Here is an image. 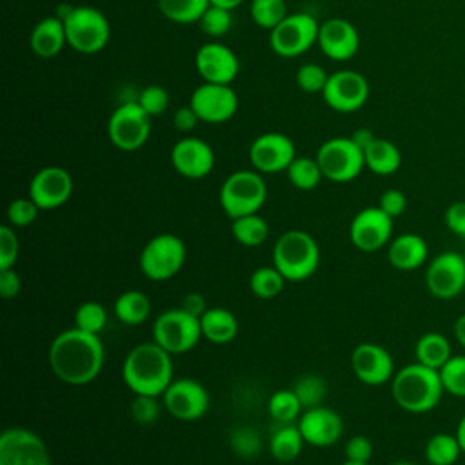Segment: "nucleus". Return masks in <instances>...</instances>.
Listing matches in <instances>:
<instances>
[{
    "mask_svg": "<svg viewBox=\"0 0 465 465\" xmlns=\"http://www.w3.org/2000/svg\"><path fill=\"white\" fill-rule=\"evenodd\" d=\"M372 456V441L367 436H352L347 443H345V458L351 461H363L369 463Z\"/></svg>",
    "mask_w": 465,
    "mask_h": 465,
    "instance_id": "nucleus-50",
    "label": "nucleus"
},
{
    "mask_svg": "<svg viewBox=\"0 0 465 465\" xmlns=\"http://www.w3.org/2000/svg\"><path fill=\"white\" fill-rule=\"evenodd\" d=\"M231 232L238 243L245 247H256L267 240L269 225L258 213H254V214L234 218L231 225Z\"/></svg>",
    "mask_w": 465,
    "mask_h": 465,
    "instance_id": "nucleus-34",
    "label": "nucleus"
},
{
    "mask_svg": "<svg viewBox=\"0 0 465 465\" xmlns=\"http://www.w3.org/2000/svg\"><path fill=\"white\" fill-rule=\"evenodd\" d=\"M363 156H365V167L380 176L392 174L401 165V153L398 145L385 138H376L363 151Z\"/></svg>",
    "mask_w": 465,
    "mask_h": 465,
    "instance_id": "nucleus-28",
    "label": "nucleus"
},
{
    "mask_svg": "<svg viewBox=\"0 0 465 465\" xmlns=\"http://www.w3.org/2000/svg\"><path fill=\"white\" fill-rule=\"evenodd\" d=\"M425 285L438 300H452L465 289V258L456 251L436 254L425 271Z\"/></svg>",
    "mask_w": 465,
    "mask_h": 465,
    "instance_id": "nucleus-14",
    "label": "nucleus"
},
{
    "mask_svg": "<svg viewBox=\"0 0 465 465\" xmlns=\"http://www.w3.org/2000/svg\"><path fill=\"white\" fill-rule=\"evenodd\" d=\"M294 158H296L294 142L283 133H276V131L263 133L256 136L249 145V160L254 171L262 174L287 171V167Z\"/></svg>",
    "mask_w": 465,
    "mask_h": 465,
    "instance_id": "nucleus-17",
    "label": "nucleus"
},
{
    "mask_svg": "<svg viewBox=\"0 0 465 465\" xmlns=\"http://www.w3.org/2000/svg\"><path fill=\"white\" fill-rule=\"evenodd\" d=\"M392 220L378 205L361 209L349 225V236L356 249L372 252L391 242Z\"/></svg>",
    "mask_w": 465,
    "mask_h": 465,
    "instance_id": "nucleus-18",
    "label": "nucleus"
},
{
    "mask_svg": "<svg viewBox=\"0 0 465 465\" xmlns=\"http://www.w3.org/2000/svg\"><path fill=\"white\" fill-rule=\"evenodd\" d=\"M351 140H352L361 151H365V149L376 140V136H374V133H372L371 129L360 127V129H356V131L351 134Z\"/></svg>",
    "mask_w": 465,
    "mask_h": 465,
    "instance_id": "nucleus-55",
    "label": "nucleus"
},
{
    "mask_svg": "<svg viewBox=\"0 0 465 465\" xmlns=\"http://www.w3.org/2000/svg\"><path fill=\"white\" fill-rule=\"evenodd\" d=\"M252 22L262 29H274L289 13L283 0H251Z\"/></svg>",
    "mask_w": 465,
    "mask_h": 465,
    "instance_id": "nucleus-39",
    "label": "nucleus"
},
{
    "mask_svg": "<svg viewBox=\"0 0 465 465\" xmlns=\"http://www.w3.org/2000/svg\"><path fill=\"white\" fill-rule=\"evenodd\" d=\"M194 67L203 82L209 84H227L238 76L240 62L232 49L223 44L211 42L203 44L194 56Z\"/></svg>",
    "mask_w": 465,
    "mask_h": 465,
    "instance_id": "nucleus-22",
    "label": "nucleus"
},
{
    "mask_svg": "<svg viewBox=\"0 0 465 465\" xmlns=\"http://www.w3.org/2000/svg\"><path fill=\"white\" fill-rule=\"evenodd\" d=\"M198 24H200V27H202V31L205 35L218 38V36H223V35H227L231 31V27H232V15H231L229 9H223V7H218V5L211 4L205 9V13L202 15Z\"/></svg>",
    "mask_w": 465,
    "mask_h": 465,
    "instance_id": "nucleus-43",
    "label": "nucleus"
},
{
    "mask_svg": "<svg viewBox=\"0 0 465 465\" xmlns=\"http://www.w3.org/2000/svg\"><path fill=\"white\" fill-rule=\"evenodd\" d=\"M187 258V249L182 238L171 232L153 236L140 252V271L154 282H163L180 272Z\"/></svg>",
    "mask_w": 465,
    "mask_h": 465,
    "instance_id": "nucleus-7",
    "label": "nucleus"
},
{
    "mask_svg": "<svg viewBox=\"0 0 465 465\" xmlns=\"http://www.w3.org/2000/svg\"><path fill=\"white\" fill-rule=\"evenodd\" d=\"M369 91V82L361 73L341 69L329 74L322 96L331 109L338 113H352L365 105Z\"/></svg>",
    "mask_w": 465,
    "mask_h": 465,
    "instance_id": "nucleus-15",
    "label": "nucleus"
},
{
    "mask_svg": "<svg viewBox=\"0 0 465 465\" xmlns=\"http://www.w3.org/2000/svg\"><path fill=\"white\" fill-rule=\"evenodd\" d=\"M171 163L174 171L183 178L198 180L213 171L214 151L205 140L196 136H185L173 145Z\"/></svg>",
    "mask_w": 465,
    "mask_h": 465,
    "instance_id": "nucleus-21",
    "label": "nucleus"
},
{
    "mask_svg": "<svg viewBox=\"0 0 465 465\" xmlns=\"http://www.w3.org/2000/svg\"><path fill=\"white\" fill-rule=\"evenodd\" d=\"M454 338L461 347H465V312L454 322Z\"/></svg>",
    "mask_w": 465,
    "mask_h": 465,
    "instance_id": "nucleus-56",
    "label": "nucleus"
},
{
    "mask_svg": "<svg viewBox=\"0 0 465 465\" xmlns=\"http://www.w3.org/2000/svg\"><path fill=\"white\" fill-rule=\"evenodd\" d=\"M456 438H458L460 447H461V450L465 454V412H463V416H461V420H460V423L456 427Z\"/></svg>",
    "mask_w": 465,
    "mask_h": 465,
    "instance_id": "nucleus-58",
    "label": "nucleus"
},
{
    "mask_svg": "<svg viewBox=\"0 0 465 465\" xmlns=\"http://www.w3.org/2000/svg\"><path fill=\"white\" fill-rule=\"evenodd\" d=\"M320 24L309 13L287 15L269 31V45L282 58H294L318 44Z\"/></svg>",
    "mask_w": 465,
    "mask_h": 465,
    "instance_id": "nucleus-10",
    "label": "nucleus"
},
{
    "mask_svg": "<svg viewBox=\"0 0 465 465\" xmlns=\"http://www.w3.org/2000/svg\"><path fill=\"white\" fill-rule=\"evenodd\" d=\"M122 378L134 394L162 396L171 385L173 354L156 341H143L133 347L122 365Z\"/></svg>",
    "mask_w": 465,
    "mask_h": 465,
    "instance_id": "nucleus-2",
    "label": "nucleus"
},
{
    "mask_svg": "<svg viewBox=\"0 0 465 465\" xmlns=\"http://www.w3.org/2000/svg\"><path fill=\"white\" fill-rule=\"evenodd\" d=\"M416 361L430 367V369H441L452 356V349L449 340L440 332H425L418 338L414 347Z\"/></svg>",
    "mask_w": 465,
    "mask_h": 465,
    "instance_id": "nucleus-29",
    "label": "nucleus"
},
{
    "mask_svg": "<svg viewBox=\"0 0 465 465\" xmlns=\"http://www.w3.org/2000/svg\"><path fill=\"white\" fill-rule=\"evenodd\" d=\"M104 356L100 336L78 327L62 331L49 347L51 371L67 385L91 383L104 367Z\"/></svg>",
    "mask_w": 465,
    "mask_h": 465,
    "instance_id": "nucleus-1",
    "label": "nucleus"
},
{
    "mask_svg": "<svg viewBox=\"0 0 465 465\" xmlns=\"http://www.w3.org/2000/svg\"><path fill=\"white\" fill-rule=\"evenodd\" d=\"M151 116L134 102H124L118 105L107 122V136L111 143L120 151H136L149 140Z\"/></svg>",
    "mask_w": 465,
    "mask_h": 465,
    "instance_id": "nucleus-11",
    "label": "nucleus"
},
{
    "mask_svg": "<svg viewBox=\"0 0 465 465\" xmlns=\"http://www.w3.org/2000/svg\"><path fill=\"white\" fill-rule=\"evenodd\" d=\"M269 414L282 423H291L298 416H302L303 405L298 400L296 392L292 389H280L271 394L269 403H267Z\"/></svg>",
    "mask_w": 465,
    "mask_h": 465,
    "instance_id": "nucleus-37",
    "label": "nucleus"
},
{
    "mask_svg": "<svg viewBox=\"0 0 465 465\" xmlns=\"http://www.w3.org/2000/svg\"><path fill=\"white\" fill-rule=\"evenodd\" d=\"M129 412L131 418L136 423L142 425H149L153 421H156V418L160 416V403H158V396H147V394H134L131 405H129Z\"/></svg>",
    "mask_w": 465,
    "mask_h": 465,
    "instance_id": "nucleus-47",
    "label": "nucleus"
},
{
    "mask_svg": "<svg viewBox=\"0 0 465 465\" xmlns=\"http://www.w3.org/2000/svg\"><path fill=\"white\" fill-rule=\"evenodd\" d=\"M160 13L174 24L200 22L205 9L211 5L209 0H156Z\"/></svg>",
    "mask_w": 465,
    "mask_h": 465,
    "instance_id": "nucleus-33",
    "label": "nucleus"
},
{
    "mask_svg": "<svg viewBox=\"0 0 465 465\" xmlns=\"http://www.w3.org/2000/svg\"><path fill=\"white\" fill-rule=\"evenodd\" d=\"M105 323H107V312L104 305L98 302H84L74 312V327L85 332L100 334L105 329Z\"/></svg>",
    "mask_w": 465,
    "mask_h": 465,
    "instance_id": "nucleus-41",
    "label": "nucleus"
},
{
    "mask_svg": "<svg viewBox=\"0 0 465 465\" xmlns=\"http://www.w3.org/2000/svg\"><path fill=\"white\" fill-rule=\"evenodd\" d=\"M272 265L289 282L307 280L320 265V247L309 232L287 231L272 247Z\"/></svg>",
    "mask_w": 465,
    "mask_h": 465,
    "instance_id": "nucleus-4",
    "label": "nucleus"
},
{
    "mask_svg": "<svg viewBox=\"0 0 465 465\" xmlns=\"http://www.w3.org/2000/svg\"><path fill=\"white\" fill-rule=\"evenodd\" d=\"M29 45L33 53L40 58H53L56 56L65 45V25L60 16H45L42 18L29 35Z\"/></svg>",
    "mask_w": 465,
    "mask_h": 465,
    "instance_id": "nucleus-25",
    "label": "nucleus"
},
{
    "mask_svg": "<svg viewBox=\"0 0 465 465\" xmlns=\"http://www.w3.org/2000/svg\"><path fill=\"white\" fill-rule=\"evenodd\" d=\"M180 307H182L183 311L191 312L193 316H198V318L207 311L205 298H203V294H200V292H189V294H185L183 300H182V303H180Z\"/></svg>",
    "mask_w": 465,
    "mask_h": 465,
    "instance_id": "nucleus-54",
    "label": "nucleus"
},
{
    "mask_svg": "<svg viewBox=\"0 0 465 465\" xmlns=\"http://www.w3.org/2000/svg\"><path fill=\"white\" fill-rule=\"evenodd\" d=\"M22 287L20 276L18 272L11 267V269H0V296L4 300H13L18 296Z\"/></svg>",
    "mask_w": 465,
    "mask_h": 465,
    "instance_id": "nucleus-52",
    "label": "nucleus"
},
{
    "mask_svg": "<svg viewBox=\"0 0 465 465\" xmlns=\"http://www.w3.org/2000/svg\"><path fill=\"white\" fill-rule=\"evenodd\" d=\"M378 207L391 218L401 216L407 209V196L400 189H387L381 193Z\"/></svg>",
    "mask_w": 465,
    "mask_h": 465,
    "instance_id": "nucleus-49",
    "label": "nucleus"
},
{
    "mask_svg": "<svg viewBox=\"0 0 465 465\" xmlns=\"http://www.w3.org/2000/svg\"><path fill=\"white\" fill-rule=\"evenodd\" d=\"M20 252L18 236L13 225H0V269H11Z\"/></svg>",
    "mask_w": 465,
    "mask_h": 465,
    "instance_id": "nucleus-48",
    "label": "nucleus"
},
{
    "mask_svg": "<svg viewBox=\"0 0 465 465\" xmlns=\"http://www.w3.org/2000/svg\"><path fill=\"white\" fill-rule=\"evenodd\" d=\"M429 247L427 242L414 232H405L391 240L387 258L391 265L398 271H414L421 267L427 260Z\"/></svg>",
    "mask_w": 465,
    "mask_h": 465,
    "instance_id": "nucleus-26",
    "label": "nucleus"
},
{
    "mask_svg": "<svg viewBox=\"0 0 465 465\" xmlns=\"http://www.w3.org/2000/svg\"><path fill=\"white\" fill-rule=\"evenodd\" d=\"M461 452L456 434L438 432L425 443V460L430 465H454Z\"/></svg>",
    "mask_w": 465,
    "mask_h": 465,
    "instance_id": "nucleus-32",
    "label": "nucleus"
},
{
    "mask_svg": "<svg viewBox=\"0 0 465 465\" xmlns=\"http://www.w3.org/2000/svg\"><path fill=\"white\" fill-rule=\"evenodd\" d=\"M65 25L67 45L82 54H94L102 51L111 36L107 16L91 5L71 7L62 18Z\"/></svg>",
    "mask_w": 465,
    "mask_h": 465,
    "instance_id": "nucleus-6",
    "label": "nucleus"
},
{
    "mask_svg": "<svg viewBox=\"0 0 465 465\" xmlns=\"http://www.w3.org/2000/svg\"><path fill=\"white\" fill-rule=\"evenodd\" d=\"M463 258H465V251H463Z\"/></svg>",
    "mask_w": 465,
    "mask_h": 465,
    "instance_id": "nucleus-61",
    "label": "nucleus"
},
{
    "mask_svg": "<svg viewBox=\"0 0 465 465\" xmlns=\"http://www.w3.org/2000/svg\"><path fill=\"white\" fill-rule=\"evenodd\" d=\"M213 5H218V7H223V9H236L238 5H242L245 0H209Z\"/></svg>",
    "mask_w": 465,
    "mask_h": 465,
    "instance_id": "nucleus-57",
    "label": "nucleus"
},
{
    "mask_svg": "<svg viewBox=\"0 0 465 465\" xmlns=\"http://www.w3.org/2000/svg\"><path fill=\"white\" fill-rule=\"evenodd\" d=\"M292 391L302 401L303 409H312L322 405L327 396V381L318 374H303L294 381Z\"/></svg>",
    "mask_w": 465,
    "mask_h": 465,
    "instance_id": "nucleus-40",
    "label": "nucleus"
},
{
    "mask_svg": "<svg viewBox=\"0 0 465 465\" xmlns=\"http://www.w3.org/2000/svg\"><path fill=\"white\" fill-rule=\"evenodd\" d=\"M220 205L223 213L234 220L254 214L262 209L267 198V185L262 173L240 169L231 173L220 187Z\"/></svg>",
    "mask_w": 465,
    "mask_h": 465,
    "instance_id": "nucleus-5",
    "label": "nucleus"
},
{
    "mask_svg": "<svg viewBox=\"0 0 465 465\" xmlns=\"http://www.w3.org/2000/svg\"><path fill=\"white\" fill-rule=\"evenodd\" d=\"M285 173H287L289 182L296 189H302V191H311V189L318 187V183L323 178L318 160L309 158V156H296Z\"/></svg>",
    "mask_w": 465,
    "mask_h": 465,
    "instance_id": "nucleus-36",
    "label": "nucleus"
},
{
    "mask_svg": "<svg viewBox=\"0 0 465 465\" xmlns=\"http://www.w3.org/2000/svg\"><path fill=\"white\" fill-rule=\"evenodd\" d=\"M329 74L325 73V69L318 64H302L296 71V85L309 94L314 93H323L325 85H327Z\"/></svg>",
    "mask_w": 465,
    "mask_h": 465,
    "instance_id": "nucleus-44",
    "label": "nucleus"
},
{
    "mask_svg": "<svg viewBox=\"0 0 465 465\" xmlns=\"http://www.w3.org/2000/svg\"><path fill=\"white\" fill-rule=\"evenodd\" d=\"M40 213V207L27 198H15L7 207V222L13 227H27L31 225Z\"/></svg>",
    "mask_w": 465,
    "mask_h": 465,
    "instance_id": "nucleus-46",
    "label": "nucleus"
},
{
    "mask_svg": "<svg viewBox=\"0 0 465 465\" xmlns=\"http://www.w3.org/2000/svg\"><path fill=\"white\" fill-rule=\"evenodd\" d=\"M200 122L198 114L194 113V109L191 105H183V107H178L174 111V116H173V125L182 131V133H189L196 127V124Z\"/></svg>",
    "mask_w": 465,
    "mask_h": 465,
    "instance_id": "nucleus-53",
    "label": "nucleus"
},
{
    "mask_svg": "<svg viewBox=\"0 0 465 465\" xmlns=\"http://www.w3.org/2000/svg\"><path fill=\"white\" fill-rule=\"evenodd\" d=\"M303 445H305V440L298 425H283L272 432L269 440V452L276 461L289 463L300 456Z\"/></svg>",
    "mask_w": 465,
    "mask_h": 465,
    "instance_id": "nucleus-31",
    "label": "nucleus"
},
{
    "mask_svg": "<svg viewBox=\"0 0 465 465\" xmlns=\"http://www.w3.org/2000/svg\"><path fill=\"white\" fill-rule=\"evenodd\" d=\"M200 327L202 336L214 345H225L238 334L236 316L223 307H207V311L200 316Z\"/></svg>",
    "mask_w": 465,
    "mask_h": 465,
    "instance_id": "nucleus-27",
    "label": "nucleus"
},
{
    "mask_svg": "<svg viewBox=\"0 0 465 465\" xmlns=\"http://www.w3.org/2000/svg\"><path fill=\"white\" fill-rule=\"evenodd\" d=\"M298 429L305 443L312 447H331L343 432L341 416L325 405L305 409L298 418Z\"/></svg>",
    "mask_w": 465,
    "mask_h": 465,
    "instance_id": "nucleus-23",
    "label": "nucleus"
},
{
    "mask_svg": "<svg viewBox=\"0 0 465 465\" xmlns=\"http://www.w3.org/2000/svg\"><path fill=\"white\" fill-rule=\"evenodd\" d=\"M314 158L318 160L323 178L336 183L354 180L365 167L363 151L351 140V136H336L325 140Z\"/></svg>",
    "mask_w": 465,
    "mask_h": 465,
    "instance_id": "nucleus-9",
    "label": "nucleus"
},
{
    "mask_svg": "<svg viewBox=\"0 0 465 465\" xmlns=\"http://www.w3.org/2000/svg\"><path fill=\"white\" fill-rule=\"evenodd\" d=\"M443 389L452 394L465 398V356H450V360L440 369Z\"/></svg>",
    "mask_w": 465,
    "mask_h": 465,
    "instance_id": "nucleus-42",
    "label": "nucleus"
},
{
    "mask_svg": "<svg viewBox=\"0 0 465 465\" xmlns=\"http://www.w3.org/2000/svg\"><path fill=\"white\" fill-rule=\"evenodd\" d=\"M73 194V178L69 171L58 165H47L35 173L29 182V198L40 211H51L64 205Z\"/></svg>",
    "mask_w": 465,
    "mask_h": 465,
    "instance_id": "nucleus-19",
    "label": "nucleus"
},
{
    "mask_svg": "<svg viewBox=\"0 0 465 465\" xmlns=\"http://www.w3.org/2000/svg\"><path fill=\"white\" fill-rule=\"evenodd\" d=\"M136 102L149 116H158L167 111L169 107V93L162 85H147L138 93Z\"/></svg>",
    "mask_w": 465,
    "mask_h": 465,
    "instance_id": "nucleus-45",
    "label": "nucleus"
},
{
    "mask_svg": "<svg viewBox=\"0 0 465 465\" xmlns=\"http://www.w3.org/2000/svg\"><path fill=\"white\" fill-rule=\"evenodd\" d=\"M445 223L456 236L465 238V202H454L447 207Z\"/></svg>",
    "mask_w": 465,
    "mask_h": 465,
    "instance_id": "nucleus-51",
    "label": "nucleus"
},
{
    "mask_svg": "<svg viewBox=\"0 0 465 465\" xmlns=\"http://www.w3.org/2000/svg\"><path fill=\"white\" fill-rule=\"evenodd\" d=\"M189 105L198 114L200 122L223 124L236 114L238 94L227 84L203 82L193 91Z\"/></svg>",
    "mask_w": 465,
    "mask_h": 465,
    "instance_id": "nucleus-16",
    "label": "nucleus"
},
{
    "mask_svg": "<svg viewBox=\"0 0 465 465\" xmlns=\"http://www.w3.org/2000/svg\"><path fill=\"white\" fill-rule=\"evenodd\" d=\"M318 45L331 60L345 62L358 53L360 35L358 29L345 18H329L320 24Z\"/></svg>",
    "mask_w": 465,
    "mask_h": 465,
    "instance_id": "nucleus-24",
    "label": "nucleus"
},
{
    "mask_svg": "<svg viewBox=\"0 0 465 465\" xmlns=\"http://www.w3.org/2000/svg\"><path fill=\"white\" fill-rule=\"evenodd\" d=\"M162 403L173 418L194 421L209 411V392L193 378H176L162 394Z\"/></svg>",
    "mask_w": 465,
    "mask_h": 465,
    "instance_id": "nucleus-13",
    "label": "nucleus"
},
{
    "mask_svg": "<svg viewBox=\"0 0 465 465\" xmlns=\"http://www.w3.org/2000/svg\"><path fill=\"white\" fill-rule=\"evenodd\" d=\"M285 278L283 274L274 267H258L252 274H251V280H249V285H251V291L254 296L258 298H263V300H271V298H276L283 285H285Z\"/></svg>",
    "mask_w": 465,
    "mask_h": 465,
    "instance_id": "nucleus-38",
    "label": "nucleus"
},
{
    "mask_svg": "<svg viewBox=\"0 0 465 465\" xmlns=\"http://www.w3.org/2000/svg\"><path fill=\"white\" fill-rule=\"evenodd\" d=\"M443 383L438 369L420 361L409 363L394 372L391 392L394 401L407 412L421 414L434 409L443 394Z\"/></svg>",
    "mask_w": 465,
    "mask_h": 465,
    "instance_id": "nucleus-3",
    "label": "nucleus"
},
{
    "mask_svg": "<svg viewBox=\"0 0 465 465\" xmlns=\"http://www.w3.org/2000/svg\"><path fill=\"white\" fill-rule=\"evenodd\" d=\"M202 338L200 318L182 307L167 309L158 314L153 323V341L163 347L169 354L191 351Z\"/></svg>",
    "mask_w": 465,
    "mask_h": 465,
    "instance_id": "nucleus-8",
    "label": "nucleus"
},
{
    "mask_svg": "<svg viewBox=\"0 0 465 465\" xmlns=\"http://www.w3.org/2000/svg\"><path fill=\"white\" fill-rule=\"evenodd\" d=\"M229 447L242 460H256L263 450V438L252 425H238L229 432Z\"/></svg>",
    "mask_w": 465,
    "mask_h": 465,
    "instance_id": "nucleus-35",
    "label": "nucleus"
},
{
    "mask_svg": "<svg viewBox=\"0 0 465 465\" xmlns=\"http://www.w3.org/2000/svg\"><path fill=\"white\" fill-rule=\"evenodd\" d=\"M391 465H416V463L414 461H394Z\"/></svg>",
    "mask_w": 465,
    "mask_h": 465,
    "instance_id": "nucleus-60",
    "label": "nucleus"
},
{
    "mask_svg": "<svg viewBox=\"0 0 465 465\" xmlns=\"http://www.w3.org/2000/svg\"><path fill=\"white\" fill-rule=\"evenodd\" d=\"M341 465H369V463H363V461H351V460H345Z\"/></svg>",
    "mask_w": 465,
    "mask_h": 465,
    "instance_id": "nucleus-59",
    "label": "nucleus"
},
{
    "mask_svg": "<svg viewBox=\"0 0 465 465\" xmlns=\"http://www.w3.org/2000/svg\"><path fill=\"white\" fill-rule=\"evenodd\" d=\"M0 465H51V454L36 432L7 427L0 434Z\"/></svg>",
    "mask_w": 465,
    "mask_h": 465,
    "instance_id": "nucleus-12",
    "label": "nucleus"
},
{
    "mask_svg": "<svg viewBox=\"0 0 465 465\" xmlns=\"http://www.w3.org/2000/svg\"><path fill=\"white\" fill-rule=\"evenodd\" d=\"M114 314L125 325H140L151 312L149 296L142 291H125L114 300Z\"/></svg>",
    "mask_w": 465,
    "mask_h": 465,
    "instance_id": "nucleus-30",
    "label": "nucleus"
},
{
    "mask_svg": "<svg viewBox=\"0 0 465 465\" xmlns=\"http://www.w3.org/2000/svg\"><path fill=\"white\" fill-rule=\"evenodd\" d=\"M352 372L365 385H383L394 376V360L391 352L372 341H363L351 354Z\"/></svg>",
    "mask_w": 465,
    "mask_h": 465,
    "instance_id": "nucleus-20",
    "label": "nucleus"
}]
</instances>
